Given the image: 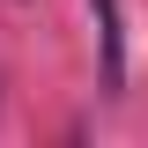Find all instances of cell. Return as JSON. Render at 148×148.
<instances>
[{"label":"cell","mask_w":148,"mask_h":148,"mask_svg":"<svg viewBox=\"0 0 148 148\" xmlns=\"http://www.w3.org/2000/svg\"><path fill=\"white\" fill-rule=\"evenodd\" d=\"M96 15V52H104V89H126V15L119 0H89Z\"/></svg>","instance_id":"6da1fadb"}]
</instances>
